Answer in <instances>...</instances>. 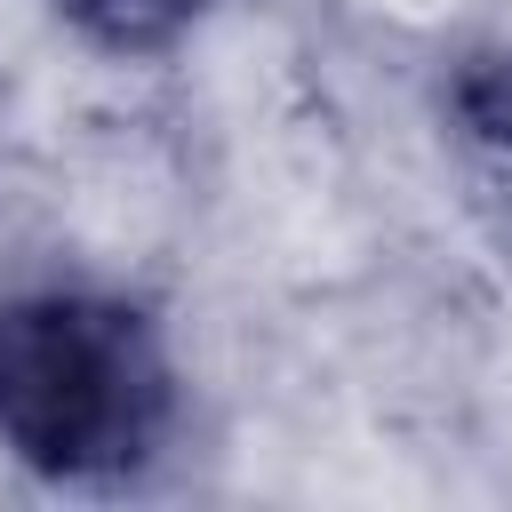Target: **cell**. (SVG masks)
<instances>
[{
  "label": "cell",
  "instance_id": "obj_2",
  "mask_svg": "<svg viewBox=\"0 0 512 512\" xmlns=\"http://www.w3.org/2000/svg\"><path fill=\"white\" fill-rule=\"evenodd\" d=\"M56 16H64V32L88 40L96 56H112V64H152V56L184 48V40L216 16V0H56Z\"/></svg>",
  "mask_w": 512,
  "mask_h": 512
},
{
  "label": "cell",
  "instance_id": "obj_3",
  "mask_svg": "<svg viewBox=\"0 0 512 512\" xmlns=\"http://www.w3.org/2000/svg\"><path fill=\"white\" fill-rule=\"evenodd\" d=\"M448 112L472 144L488 152H512V48H488V56H464L456 80H448Z\"/></svg>",
  "mask_w": 512,
  "mask_h": 512
},
{
  "label": "cell",
  "instance_id": "obj_1",
  "mask_svg": "<svg viewBox=\"0 0 512 512\" xmlns=\"http://www.w3.org/2000/svg\"><path fill=\"white\" fill-rule=\"evenodd\" d=\"M176 352L120 288L40 280L0 296V448L56 488H120L176 440Z\"/></svg>",
  "mask_w": 512,
  "mask_h": 512
}]
</instances>
